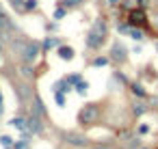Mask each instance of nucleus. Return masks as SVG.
<instances>
[{
    "mask_svg": "<svg viewBox=\"0 0 158 149\" xmlns=\"http://www.w3.org/2000/svg\"><path fill=\"white\" fill-rule=\"evenodd\" d=\"M104 35H106V24L100 20V22L93 24V28H91V33L87 37V45L89 48H98V45L104 41Z\"/></svg>",
    "mask_w": 158,
    "mask_h": 149,
    "instance_id": "obj_1",
    "label": "nucleus"
},
{
    "mask_svg": "<svg viewBox=\"0 0 158 149\" xmlns=\"http://www.w3.org/2000/svg\"><path fill=\"white\" fill-rule=\"evenodd\" d=\"M63 141H67L74 147H87V138L78 132H63Z\"/></svg>",
    "mask_w": 158,
    "mask_h": 149,
    "instance_id": "obj_2",
    "label": "nucleus"
},
{
    "mask_svg": "<svg viewBox=\"0 0 158 149\" xmlns=\"http://www.w3.org/2000/svg\"><path fill=\"white\" fill-rule=\"evenodd\" d=\"M95 119H98V106L89 104V106H85L80 110V121L82 123H93Z\"/></svg>",
    "mask_w": 158,
    "mask_h": 149,
    "instance_id": "obj_3",
    "label": "nucleus"
},
{
    "mask_svg": "<svg viewBox=\"0 0 158 149\" xmlns=\"http://www.w3.org/2000/svg\"><path fill=\"white\" fill-rule=\"evenodd\" d=\"M37 54H39V45L37 43H26V48H24V61L26 63H33L35 59H37Z\"/></svg>",
    "mask_w": 158,
    "mask_h": 149,
    "instance_id": "obj_4",
    "label": "nucleus"
},
{
    "mask_svg": "<svg viewBox=\"0 0 158 149\" xmlns=\"http://www.w3.org/2000/svg\"><path fill=\"white\" fill-rule=\"evenodd\" d=\"M26 123H28V132H33V134H39V132H41V119H39V115L33 113Z\"/></svg>",
    "mask_w": 158,
    "mask_h": 149,
    "instance_id": "obj_5",
    "label": "nucleus"
},
{
    "mask_svg": "<svg viewBox=\"0 0 158 149\" xmlns=\"http://www.w3.org/2000/svg\"><path fill=\"white\" fill-rule=\"evenodd\" d=\"M130 24L132 26H143L145 24V13L143 11H132L130 13Z\"/></svg>",
    "mask_w": 158,
    "mask_h": 149,
    "instance_id": "obj_6",
    "label": "nucleus"
},
{
    "mask_svg": "<svg viewBox=\"0 0 158 149\" xmlns=\"http://www.w3.org/2000/svg\"><path fill=\"white\" fill-rule=\"evenodd\" d=\"M110 54H113L115 61H126V48H124L121 43H115V45H113V52H110Z\"/></svg>",
    "mask_w": 158,
    "mask_h": 149,
    "instance_id": "obj_7",
    "label": "nucleus"
},
{
    "mask_svg": "<svg viewBox=\"0 0 158 149\" xmlns=\"http://www.w3.org/2000/svg\"><path fill=\"white\" fill-rule=\"evenodd\" d=\"M11 125H13V128H17V130H22V132H28V123H26L24 119H20V117L11 119Z\"/></svg>",
    "mask_w": 158,
    "mask_h": 149,
    "instance_id": "obj_8",
    "label": "nucleus"
},
{
    "mask_svg": "<svg viewBox=\"0 0 158 149\" xmlns=\"http://www.w3.org/2000/svg\"><path fill=\"white\" fill-rule=\"evenodd\" d=\"M9 30H11V24H9V20H7V17L2 15V13H0V33H9Z\"/></svg>",
    "mask_w": 158,
    "mask_h": 149,
    "instance_id": "obj_9",
    "label": "nucleus"
},
{
    "mask_svg": "<svg viewBox=\"0 0 158 149\" xmlns=\"http://www.w3.org/2000/svg\"><path fill=\"white\" fill-rule=\"evenodd\" d=\"M59 56H61L63 61H69V59L74 56V50H72V48H59Z\"/></svg>",
    "mask_w": 158,
    "mask_h": 149,
    "instance_id": "obj_10",
    "label": "nucleus"
},
{
    "mask_svg": "<svg viewBox=\"0 0 158 149\" xmlns=\"http://www.w3.org/2000/svg\"><path fill=\"white\" fill-rule=\"evenodd\" d=\"M87 89H89V85H87V82H78V85H76V91L80 93V95H85V93H87Z\"/></svg>",
    "mask_w": 158,
    "mask_h": 149,
    "instance_id": "obj_11",
    "label": "nucleus"
},
{
    "mask_svg": "<svg viewBox=\"0 0 158 149\" xmlns=\"http://www.w3.org/2000/svg\"><path fill=\"white\" fill-rule=\"evenodd\" d=\"M33 113L41 117V113H43V110H41V102H39V99H35V106H33Z\"/></svg>",
    "mask_w": 158,
    "mask_h": 149,
    "instance_id": "obj_12",
    "label": "nucleus"
},
{
    "mask_svg": "<svg viewBox=\"0 0 158 149\" xmlns=\"http://www.w3.org/2000/svg\"><path fill=\"white\" fill-rule=\"evenodd\" d=\"M145 113V106L143 104H134V115H143Z\"/></svg>",
    "mask_w": 158,
    "mask_h": 149,
    "instance_id": "obj_13",
    "label": "nucleus"
},
{
    "mask_svg": "<svg viewBox=\"0 0 158 149\" xmlns=\"http://www.w3.org/2000/svg\"><path fill=\"white\" fill-rule=\"evenodd\" d=\"M15 149H28V141H17L15 143Z\"/></svg>",
    "mask_w": 158,
    "mask_h": 149,
    "instance_id": "obj_14",
    "label": "nucleus"
},
{
    "mask_svg": "<svg viewBox=\"0 0 158 149\" xmlns=\"http://www.w3.org/2000/svg\"><path fill=\"white\" fill-rule=\"evenodd\" d=\"M57 45H59L57 39H48V41H45V48H48V50H50V48H57Z\"/></svg>",
    "mask_w": 158,
    "mask_h": 149,
    "instance_id": "obj_15",
    "label": "nucleus"
},
{
    "mask_svg": "<svg viewBox=\"0 0 158 149\" xmlns=\"http://www.w3.org/2000/svg\"><path fill=\"white\" fill-rule=\"evenodd\" d=\"M24 2H26L24 9H35V7H37V0H24Z\"/></svg>",
    "mask_w": 158,
    "mask_h": 149,
    "instance_id": "obj_16",
    "label": "nucleus"
},
{
    "mask_svg": "<svg viewBox=\"0 0 158 149\" xmlns=\"http://www.w3.org/2000/svg\"><path fill=\"white\" fill-rule=\"evenodd\" d=\"M108 63V59H104V56H102V59H95L93 61V65H95V67H100V65H106Z\"/></svg>",
    "mask_w": 158,
    "mask_h": 149,
    "instance_id": "obj_17",
    "label": "nucleus"
},
{
    "mask_svg": "<svg viewBox=\"0 0 158 149\" xmlns=\"http://www.w3.org/2000/svg\"><path fill=\"white\" fill-rule=\"evenodd\" d=\"M0 143H2V147H11V138H9V136H2V138H0Z\"/></svg>",
    "mask_w": 158,
    "mask_h": 149,
    "instance_id": "obj_18",
    "label": "nucleus"
},
{
    "mask_svg": "<svg viewBox=\"0 0 158 149\" xmlns=\"http://www.w3.org/2000/svg\"><path fill=\"white\" fill-rule=\"evenodd\" d=\"M130 35H132V39H143V33H141V30H136V28L130 33Z\"/></svg>",
    "mask_w": 158,
    "mask_h": 149,
    "instance_id": "obj_19",
    "label": "nucleus"
},
{
    "mask_svg": "<svg viewBox=\"0 0 158 149\" xmlns=\"http://www.w3.org/2000/svg\"><path fill=\"white\" fill-rule=\"evenodd\" d=\"M22 76H26V78H31V76H33V71H31V67H22Z\"/></svg>",
    "mask_w": 158,
    "mask_h": 149,
    "instance_id": "obj_20",
    "label": "nucleus"
},
{
    "mask_svg": "<svg viewBox=\"0 0 158 149\" xmlns=\"http://www.w3.org/2000/svg\"><path fill=\"white\" fill-rule=\"evenodd\" d=\"M67 80H69V85H78V82H80V76H69Z\"/></svg>",
    "mask_w": 158,
    "mask_h": 149,
    "instance_id": "obj_21",
    "label": "nucleus"
},
{
    "mask_svg": "<svg viewBox=\"0 0 158 149\" xmlns=\"http://www.w3.org/2000/svg\"><path fill=\"white\" fill-rule=\"evenodd\" d=\"M63 2H65V7H76L80 0H63Z\"/></svg>",
    "mask_w": 158,
    "mask_h": 149,
    "instance_id": "obj_22",
    "label": "nucleus"
},
{
    "mask_svg": "<svg viewBox=\"0 0 158 149\" xmlns=\"http://www.w3.org/2000/svg\"><path fill=\"white\" fill-rule=\"evenodd\" d=\"M132 91H134V93H136V95H145V91H143V89H141V87H136V85H134V87H132Z\"/></svg>",
    "mask_w": 158,
    "mask_h": 149,
    "instance_id": "obj_23",
    "label": "nucleus"
},
{
    "mask_svg": "<svg viewBox=\"0 0 158 149\" xmlns=\"http://www.w3.org/2000/svg\"><path fill=\"white\" fill-rule=\"evenodd\" d=\"M91 149H108V147H102V145H100V147H91Z\"/></svg>",
    "mask_w": 158,
    "mask_h": 149,
    "instance_id": "obj_24",
    "label": "nucleus"
},
{
    "mask_svg": "<svg viewBox=\"0 0 158 149\" xmlns=\"http://www.w3.org/2000/svg\"><path fill=\"white\" fill-rule=\"evenodd\" d=\"M110 2H117V0H110Z\"/></svg>",
    "mask_w": 158,
    "mask_h": 149,
    "instance_id": "obj_25",
    "label": "nucleus"
},
{
    "mask_svg": "<svg viewBox=\"0 0 158 149\" xmlns=\"http://www.w3.org/2000/svg\"><path fill=\"white\" fill-rule=\"evenodd\" d=\"M0 35H2V33H0Z\"/></svg>",
    "mask_w": 158,
    "mask_h": 149,
    "instance_id": "obj_26",
    "label": "nucleus"
}]
</instances>
